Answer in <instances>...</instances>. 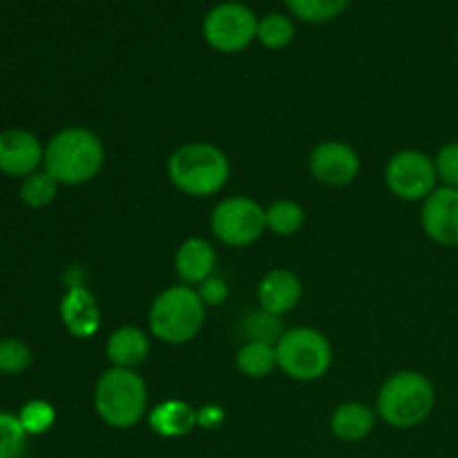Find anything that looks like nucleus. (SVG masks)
I'll use <instances>...</instances> for the list:
<instances>
[{
    "instance_id": "nucleus-16",
    "label": "nucleus",
    "mask_w": 458,
    "mask_h": 458,
    "mask_svg": "<svg viewBox=\"0 0 458 458\" xmlns=\"http://www.w3.org/2000/svg\"><path fill=\"white\" fill-rule=\"evenodd\" d=\"M150 353V340L139 327H119L107 338L106 356L112 367L119 369H134L141 365Z\"/></svg>"
},
{
    "instance_id": "nucleus-30",
    "label": "nucleus",
    "mask_w": 458,
    "mask_h": 458,
    "mask_svg": "<svg viewBox=\"0 0 458 458\" xmlns=\"http://www.w3.org/2000/svg\"><path fill=\"white\" fill-rule=\"evenodd\" d=\"M224 423V411L217 405H206L197 411V425L206 429H215Z\"/></svg>"
},
{
    "instance_id": "nucleus-8",
    "label": "nucleus",
    "mask_w": 458,
    "mask_h": 458,
    "mask_svg": "<svg viewBox=\"0 0 458 458\" xmlns=\"http://www.w3.org/2000/svg\"><path fill=\"white\" fill-rule=\"evenodd\" d=\"M258 18L246 4L222 3L210 9L204 18V40L222 54L244 52L258 38Z\"/></svg>"
},
{
    "instance_id": "nucleus-2",
    "label": "nucleus",
    "mask_w": 458,
    "mask_h": 458,
    "mask_svg": "<svg viewBox=\"0 0 458 458\" xmlns=\"http://www.w3.org/2000/svg\"><path fill=\"white\" fill-rule=\"evenodd\" d=\"M228 177H231V161L213 143H183L168 159L170 183L183 195L204 199L222 191Z\"/></svg>"
},
{
    "instance_id": "nucleus-4",
    "label": "nucleus",
    "mask_w": 458,
    "mask_h": 458,
    "mask_svg": "<svg viewBox=\"0 0 458 458\" xmlns=\"http://www.w3.org/2000/svg\"><path fill=\"white\" fill-rule=\"evenodd\" d=\"M206 304L195 286L177 284L159 293L148 313L150 334L165 344H186L201 331Z\"/></svg>"
},
{
    "instance_id": "nucleus-26",
    "label": "nucleus",
    "mask_w": 458,
    "mask_h": 458,
    "mask_svg": "<svg viewBox=\"0 0 458 458\" xmlns=\"http://www.w3.org/2000/svg\"><path fill=\"white\" fill-rule=\"evenodd\" d=\"M27 447V432L18 416L0 411V458H21Z\"/></svg>"
},
{
    "instance_id": "nucleus-27",
    "label": "nucleus",
    "mask_w": 458,
    "mask_h": 458,
    "mask_svg": "<svg viewBox=\"0 0 458 458\" xmlns=\"http://www.w3.org/2000/svg\"><path fill=\"white\" fill-rule=\"evenodd\" d=\"M31 365V349L18 338L0 340V374L18 376Z\"/></svg>"
},
{
    "instance_id": "nucleus-23",
    "label": "nucleus",
    "mask_w": 458,
    "mask_h": 458,
    "mask_svg": "<svg viewBox=\"0 0 458 458\" xmlns=\"http://www.w3.org/2000/svg\"><path fill=\"white\" fill-rule=\"evenodd\" d=\"M286 7L304 22H329L347 9L349 0H284Z\"/></svg>"
},
{
    "instance_id": "nucleus-6",
    "label": "nucleus",
    "mask_w": 458,
    "mask_h": 458,
    "mask_svg": "<svg viewBox=\"0 0 458 458\" xmlns=\"http://www.w3.org/2000/svg\"><path fill=\"white\" fill-rule=\"evenodd\" d=\"M277 369L300 383H313L329 371L331 344L325 334L311 327H295L282 334L276 344Z\"/></svg>"
},
{
    "instance_id": "nucleus-15",
    "label": "nucleus",
    "mask_w": 458,
    "mask_h": 458,
    "mask_svg": "<svg viewBox=\"0 0 458 458\" xmlns=\"http://www.w3.org/2000/svg\"><path fill=\"white\" fill-rule=\"evenodd\" d=\"M215 264H217V253L204 237L186 240L174 255V271L188 286H199L201 282L208 280L215 271Z\"/></svg>"
},
{
    "instance_id": "nucleus-12",
    "label": "nucleus",
    "mask_w": 458,
    "mask_h": 458,
    "mask_svg": "<svg viewBox=\"0 0 458 458\" xmlns=\"http://www.w3.org/2000/svg\"><path fill=\"white\" fill-rule=\"evenodd\" d=\"M45 148L30 130L12 128L0 132V173L7 177H30L43 165Z\"/></svg>"
},
{
    "instance_id": "nucleus-3",
    "label": "nucleus",
    "mask_w": 458,
    "mask_h": 458,
    "mask_svg": "<svg viewBox=\"0 0 458 458\" xmlns=\"http://www.w3.org/2000/svg\"><path fill=\"white\" fill-rule=\"evenodd\" d=\"M437 405V392L432 380L420 371H398L385 380L378 392L376 410L387 425L410 429L429 419Z\"/></svg>"
},
{
    "instance_id": "nucleus-25",
    "label": "nucleus",
    "mask_w": 458,
    "mask_h": 458,
    "mask_svg": "<svg viewBox=\"0 0 458 458\" xmlns=\"http://www.w3.org/2000/svg\"><path fill=\"white\" fill-rule=\"evenodd\" d=\"M18 420H21L27 437H40V434L52 429L54 420H56V411H54L52 403L36 398V401L25 403V405L21 407V411H18Z\"/></svg>"
},
{
    "instance_id": "nucleus-14",
    "label": "nucleus",
    "mask_w": 458,
    "mask_h": 458,
    "mask_svg": "<svg viewBox=\"0 0 458 458\" xmlns=\"http://www.w3.org/2000/svg\"><path fill=\"white\" fill-rule=\"evenodd\" d=\"M300 298H302V282L289 268H273L259 280V309L273 313V316H284V313L293 311Z\"/></svg>"
},
{
    "instance_id": "nucleus-18",
    "label": "nucleus",
    "mask_w": 458,
    "mask_h": 458,
    "mask_svg": "<svg viewBox=\"0 0 458 458\" xmlns=\"http://www.w3.org/2000/svg\"><path fill=\"white\" fill-rule=\"evenodd\" d=\"M197 425V411L188 403L164 401L150 411V428L152 432L164 438H179L192 432Z\"/></svg>"
},
{
    "instance_id": "nucleus-11",
    "label": "nucleus",
    "mask_w": 458,
    "mask_h": 458,
    "mask_svg": "<svg viewBox=\"0 0 458 458\" xmlns=\"http://www.w3.org/2000/svg\"><path fill=\"white\" fill-rule=\"evenodd\" d=\"M420 226L434 244L458 249V188L438 186L423 201Z\"/></svg>"
},
{
    "instance_id": "nucleus-1",
    "label": "nucleus",
    "mask_w": 458,
    "mask_h": 458,
    "mask_svg": "<svg viewBox=\"0 0 458 458\" xmlns=\"http://www.w3.org/2000/svg\"><path fill=\"white\" fill-rule=\"evenodd\" d=\"M106 164L103 141L88 128H65L45 146L43 170L61 186H83L101 173Z\"/></svg>"
},
{
    "instance_id": "nucleus-10",
    "label": "nucleus",
    "mask_w": 458,
    "mask_h": 458,
    "mask_svg": "<svg viewBox=\"0 0 458 458\" xmlns=\"http://www.w3.org/2000/svg\"><path fill=\"white\" fill-rule=\"evenodd\" d=\"M309 170L316 182L331 188H343L349 186L360 173V157L349 143L329 139L313 148L309 157Z\"/></svg>"
},
{
    "instance_id": "nucleus-22",
    "label": "nucleus",
    "mask_w": 458,
    "mask_h": 458,
    "mask_svg": "<svg viewBox=\"0 0 458 458\" xmlns=\"http://www.w3.org/2000/svg\"><path fill=\"white\" fill-rule=\"evenodd\" d=\"M61 183L47 173V170H36L21 183V199L30 208H45L56 199V192Z\"/></svg>"
},
{
    "instance_id": "nucleus-24",
    "label": "nucleus",
    "mask_w": 458,
    "mask_h": 458,
    "mask_svg": "<svg viewBox=\"0 0 458 458\" xmlns=\"http://www.w3.org/2000/svg\"><path fill=\"white\" fill-rule=\"evenodd\" d=\"M295 38V27L284 13H268L258 22V40L268 49H284Z\"/></svg>"
},
{
    "instance_id": "nucleus-5",
    "label": "nucleus",
    "mask_w": 458,
    "mask_h": 458,
    "mask_svg": "<svg viewBox=\"0 0 458 458\" xmlns=\"http://www.w3.org/2000/svg\"><path fill=\"white\" fill-rule=\"evenodd\" d=\"M94 407L106 425L130 429L143 419L148 407L146 380L134 369L112 367L98 378L94 389Z\"/></svg>"
},
{
    "instance_id": "nucleus-13",
    "label": "nucleus",
    "mask_w": 458,
    "mask_h": 458,
    "mask_svg": "<svg viewBox=\"0 0 458 458\" xmlns=\"http://www.w3.org/2000/svg\"><path fill=\"white\" fill-rule=\"evenodd\" d=\"M61 320L74 338H92L101 329V309L92 291L85 286H70L61 300Z\"/></svg>"
},
{
    "instance_id": "nucleus-20",
    "label": "nucleus",
    "mask_w": 458,
    "mask_h": 458,
    "mask_svg": "<svg viewBox=\"0 0 458 458\" xmlns=\"http://www.w3.org/2000/svg\"><path fill=\"white\" fill-rule=\"evenodd\" d=\"M240 334L244 338V343H271L277 344V340L282 338V322L280 316H273V313L258 309V311H250L244 320L240 322Z\"/></svg>"
},
{
    "instance_id": "nucleus-21",
    "label": "nucleus",
    "mask_w": 458,
    "mask_h": 458,
    "mask_svg": "<svg viewBox=\"0 0 458 458\" xmlns=\"http://www.w3.org/2000/svg\"><path fill=\"white\" fill-rule=\"evenodd\" d=\"M304 226L302 206L291 199H277L267 208V228L280 237H291Z\"/></svg>"
},
{
    "instance_id": "nucleus-31",
    "label": "nucleus",
    "mask_w": 458,
    "mask_h": 458,
    "mask_svg": "<svg viewBox=\"0 0 458 458\" xmlns=\"http://www.w3.org/2000/svg\"><path fill=\"white\" fill-rule=\"evenodd\" d=\"M456 43H458V38H456Z\"/></svg>"
},
{
    "instance_id": "nucleus-9",
    "label": "nucleus",
    "mask_w": 458,
    "mask_h": 458,
    "mask_svg": "<svg viewBox=\"0 0 458 458\" xmlns=\"http://www.w3.org/2000/svg\"><path fill=\"white\" fill-rule=\"evenodd\" d=\"M385 183L403 201H425L438 188L437 165L420 150H401L385 168Z\"/></svg>"
},
{
    "instance_id": "nucleus-29",
    "label": "nucleus",
    "mask_w": 458,
    "mask_h": 458,
    "mask_svg": "<svg viewBox=\"0 0 458 458\" xmlns=\"http://www.w3.org/2000/svg\"><path fill=\"white\" fill-rule=\"evenodd\" d=\"M195 289L206 307H222L228 298V284L217 276H210L208 280H204L199 286H195Z\"/></svg>"
},
{
    "instance_id": "nucleus-7",
    "label": "nucleus",
    "mask_w": 458,
    "mask_h": 458,
    "mask_svg": "<svg viewBox=\"0 0 458 458\" xmlns=\"http://www.w3.org/2000/svg\"><path fill=\"white\" fill-rule=\"evenodd\" d=\"M210 228L222 244L249 246L267 231V208L250 197H226L215 206Z\"/></svg>"
},
{
    "instance_id": "nucleus-28",
    "label": "nucleus",
    "mask_w": 458,
    "mask_h": 458,
    "mask_svg": "<svg viewBox=\"0 0 458 458\" xmlns=\"http://www.w3.org/2000/svg\"><path fill=\"white\" fill-rule=\"evenodd\" d=\"M438 183L445 188H458V141H450L434 157Z\"/></svg>"
},
{
    "instance_id": "nucleus-19",
    "label": "nucleus",
    "mask_w": 458,
    "mask_h": 458,
    "mask_svg": "<svg viewBox=\"0 0 458 458\" xmlns=\"http://www.w3.org/2000/svg\"><path fill=\"white\" fill-rule=\"evenodd\" d=\"M237 369L249 378H267L277 369L276 344L271 343H244L235 356Z\"/></svg>"
},
{
    "instance_id": "nucleus-17",
    "label": "nucleus",
    "mask_w": 458,
    "mask_h": 458,
    "mask_svg": "<svg viewBox=\"0 0 458 458\" xmlns=\"http://www.w3.org/2000/svg\"><path fill=\"white\" fill-rule=\"evenodd\" d=\"M329 425L334 437H338L340 441L356 443L369 437L371 429L376 428V414L365 403H344L335 407Z\"/></svg>"
}]
</instances>
